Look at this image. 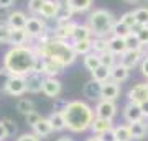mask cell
<instances>
[{
    "label": "cell",
    "instance_id": "cell-46",
    "mask_svg": "<svg viewBox=\"0 0 148 141\" xmlns=\"http://www.w3.org/2000/svg\"><path fill=\"white\" fill-rule=\"evenodd\" d=\"M10 138V133L7 130V126L3 125V121H0V141H7Z\"/></svg>",
    "mask_w": 148,
    "mask_h": 141
},
{
    "label": "cell",
    "instance_id": "cell-29",
    "mask_svg": "<svg viewBox=\"0 0 148 141\" xmlns=\"http://www.w3.org/2000/svg\"><path fill=\"white\" fill-rule=\"evenodd\" d=\"M73 48L77 56H86L92 52V40H86V41H73Z\"/></svg>",
    "mask_w": 148,
    "mask_h": 141
},
{
    "label": "cell",
    "instance_id": "cell-49",
    "mask_svg": "<svg viewBox=\"0 0 148 141\" xmlns=\"http://www.w3.org/2000/svg\"><path fill=\"white\" fill-rule=\"evenodd\" d=\"M15 0H0V8H10Z\"/></svg>",
    "mask_w": 148,
    "mask_h": 141
},
{
    "label": "cell",
    "instance_id": "cell-50",
    "mask_svg": "<svg viewBox=\"0 0 148 141\" xmlns=\"http://www.w3.org/2000/svg\"><path fill=\"white\" fill-rule=\"evenodd\" d=\"M142 110H143V115H145V120H148V100L142 104Z\"/></svg>",
    "mask_w": 148,
    "mask_h": 141
},
{
    "label": "cell",
    "instance_id": "cell-27",
    "mask_svg": "<svg viewBox=\"0 0 148 141\" xmlns=\"http://www.w3.org/2000/svg\"><path fill=\"white\" fill-rule=\"evenodd\" d=\"M48 118H49V121H51L54 131L66 130V118H64V115H63V112H61V110H54Z\"/></svg>",
    "mask_w": 148,
    "mask_h": 141
},
{
    "label": "cell",
    "instance_id": "cell-39",
    "mask_svg": "<svg viewBox=\"0 0 148 141\" xmlns=\"http://www.w3.org/2000/svg\"><path fill=\"white\" fill-rule=\"evenodd\" d=\"M133 31L137 33L138 40L142 41L143 46H148V26H140V25H137Z\"/></svg>",
    "mask_w": 148,
    "mask_h": 141
},
{
    "label": "cell",
    "instance_id": "cell-18",
    "mask_svg": "<svg viewBox=\"0 0 148 141\" xmlns=\"http://www.w3.org/2000/svg\"><path fill=\"white\" fill-rule=\"evenodd\" d=\"M43 80L45 76L38 72H32L30 76H27V89L30 94H38L43 92Z\"/></svg>",
    "mask_w": 148,
    "mask_h": 141
},
{
    "label": "cell",
    "instance_id": "cell-17",
    "mask_svg": "<svg viewBox=\"0 0 148 141\" xmlns=\"http://www.w3.org/2000/svg\"><path fill=\"white\" fill-rule=\"evenodd\" d=\"M28 21V16L23 13V12H10L8 16H7V25L10 26L12 30H20V28H25Z\"/></svg>",
    "mask_w": 148,
    "mask_h": 141
},
{
    "label": "cell",
    "instance_id": "cell-6",
    "mask_svg": "<svg viewBox=\"0 0 148 141\" xmlns=\"http://www.w3.org/2000/svg\"><path fill=\"white\" fill-rule=\"evenodd\" d=\"M95 116H101V118H109V120H114L117 115V105L115 102L112 100H106V99H101L95 105Z\"/></svg>",
    "mask_w": 148,
    "mask_h": 141
},
{
    "label": "cell",
    "instance_id": "cell-11",
    "mask_svg": "<svg viewBox=\"0 0 148 141\" xmlns=\"http://www.w3.org/2000/svg\"><path fill=\"white\" fill-rule=\"evenodd\" d=\"M128 102H133V104H140L148 100V85L147 84H135L132 89L128 90Z\"/></svg>",
    "mask_w": 148,
    "mask_h": 141
},
{
    "label": "cell",
    "instance_id": "cell-3",
    "mask_svg": "<svg viewBox=\"0 0 148 141\" xmlns=\"http://www.w3.org/2000/svg\"><path fill=\"white\" fill-rule=\"evenodd\" d=\"M61 112L66 118V128L73 133H82V131L90 130V125L95 118L94 108L82 100L66 102Z\"/></svg>",
    "mask_w": 148,
    "mask_h": 141
},
{
    "label": "cell",
    "instance_id": "cell-43",
    "mask_svg": "<svg viewBox=\"0 0 148 141\" xmlns=\"http://www.w3.org/2000/svg\"><path fill=\"white\" fill-rule=\"evenodd\" d=\"M43 3H45V0H28V10L35 13V15H40Z\"/></svg>",
    "mask_w": 148,
    "mask_h": 141
},
{
    "label": "cell",
    "instance_id": "cell-44",
    "mask_svg": "<svg viewBox=\"0 0 148 141\" xmlns=\"http://www.w3.org/2000/svg\"><path fill=\"white\" fill-rule=\"evenodd\" d=\"M16 141H40V138L32 131V133H23V135H20L16 138Z\"/></svg>",
    "mask_w": 148,
    "mask_h": 141
},
{
    "label": "cell",
    "instance_id": "cell-42",
    "mask_svg": "<svg viewBox=\"0 0 148 141\" xmlns=\"http://www.w3.org/2000/svg\"><path fill=\"white\" fill-rule=\"evenodd\" d=\"M10 33L12 28L7 23H0V43H8L10 41Z\"/></svg>",
    "mask_w": 148,
    "mask_h": 141
},
{
    "label": "cell",
    "instance_id": "cell-56",
    "mask_svg": "<svg viewBox=\"0 0 148 141\" xmlns=\"http://www.w3.org/2000/svg\"><path fill=\"white\" fill-rule=\"evenodd\" d=\"M147 85H148V82H147Z\"/></svg>",
    "mask_w": 148,
    "mask_h": 141
},
{
    "label": "cell",
    "instance_id": "cell-52",
    "mask_svg": "<svg viewBox=\"0 0 148 141\" xmlns=\"http://www.w3.org/2000/svg\"><path fill=\"white\" fill-rule=\"evenodd\" d=\"M56 141H73L71 138H68V136H61V138H58Z\"/></svg>",
    "mask_w": 148,
    "mask_h": 141
},
{
    "label": "cell",
    "instance_id": "cell-14",
    "mask_svg": "<svg viewBox=\"0 0 148 141\" xmlns=\"http://www.w3.org/2000/svg\"><path fill=\"white\" fill-rule=\"evenodd\" d=\"M142 61H143V52L137 51V49H127L120 56V63L128 69L137 67L138 64H142Z\"/></svg>",
    "mask_w": 148,
    "mask_h": 141
},
{
    "label": "cell",
    "instance_id": "cell-26",
    "mask_svg": "<svg viewBox=\"0 0 148 141\" xmlns=\"http://www.w3.org/2000/svg\"><path fill=\"white\" fill-rule=\"evenodd\" d=\"M92 30L89 28V25H79L76 26V31L73 35V41H86V40H92Z\"/></svg>",
    "mask_w": 148,
    "mask_h": 141
},
{
    "label": "cell",
    "instance_id": "cell-9",
    "mask_svg": "<svg viewBox=\"0 0 148 141\" xmlns=\"http://www.w3.org/2000/svg\"><path fill=\"white\" fill-rule=\"evenodd\" d=\"M76 26L77 23L76 21H66V23H58L56 28H54L53 31V38H58V40H64V41H68V40H73V35L76 31Z\"/></svg>",
    "mask_w": 148,
    "mask_h": 141
},
{
    "label": "cell",
    "instance_id": "cell-15",
    "mask_svg": "<svg viewBox=\"0 0 148 141\" xmlns=\"http://www.w3.org/2000/svg\"><path fill=\"white\" fill-rule=\"evenodd\" d=\"M84 97L89 100H99L102 99V82L95 80V79H90L84 84Z\"/></svg>",
    "mask_w": 148,
    "mask_h": 141
},
{
    "label": "cell",
    "instance_id": "cell-23",
    "mask_svg": "<svg viewBox=\"0 0 148 141\" xmlns=\"http://www.w3.org/2000/svg\"><path fill=\"white\" fill-rule=\"evenodd\" d=\"M109 51L114 52L115 56H122L123 52L127 51V43H125V38L110 35V36H109Z\"/></svg>",
    "mask_w": 148,
    "mask_h": 141
},
{
    "label": "cell",
    "instance_id": "cell-25",
    "mask_svg": "<svg viewBox=\"0 0 148 141\" xmlns=\"http://www.w3.org/2000/svg\"><path fill=\"white\" fill-rule=\"evenodd\" d=\"M130 126V131H132L133 140H143L148 133V125L145 123V120L140 121H133V123H128Z\"/></svg>",
    "mask_w": 148,
    "mask_h": 141
},
{
    "label": "cell",
    "instance_id": "cell-33",
    "mask_svg": "<svg viewBox=\"0 0 148 141\" xmlns=\"http://www.w3.org/2000/svg\"><path fill=\"white\" fill-rule=\"evenodd\" d=\"M132 33V28H128L123 21L117 20L115 25H114V30H112V35L114 36H120V38H127L128 35Z\"/></svg>",
    "mask_w": 148,
    "mask_h": 141
},
{
    "label": "cell",
    "instance_id": "cell-28",
    "mask_svg": "<svg viewBox=\"0 0 148 141\" xmlns=\"http://www.w3.org/2000/svg\"><path fill=\"white\" fill-rule=\"evenodd\" d=\"M101 56L97 54V52H89V54H86L84 56V67L89 71V72H92V71H95V69L101 66Z\"/></svg>",
    "mask_w": 148,
    "mask_h": 141
},
{
    "label": "cell",
    "instance_id": "cell-16",
    "mask_svg": "<svg viewBox=\"0 0 148 141\" xmlns=\"http://www.w3.org/2000/svg\"><path fill=\"white\" fill-rule=\"evenodd\" d=\"M119 95H120V85H119V82L110 79V80L102 84V99L115 102L119 99Z\"/></svg>",
    "mask_w": 148,
    "mask_h": 141
},
{
    "label": "cell",
    "instance_id": "cell-36",
    "mask_svg": "<svg viewBox=\"0 0 148 141\" xmlns=\"http://www.w3.org/2000/svg\"><path fill=\"white\" fill-rule=\"evenodd\" d=\"M137 23L140 26H148V7H138L133 10Z\"/></svg>",
    "mask_w": 148,
    "mask_h": 141
},
{
    "label": "cell",
    "instance_id": "cell-48",
    "mask_svg": "<svg viewBox=\"0 0 148 141\" xmlns=\"http://www.w3.org/2000/svg\"><path fill=\"white\" fill-rule=\"evenodd\" d=\"M140 71H142V76L148 79V58H143L142 64H140Z\"/></svg>",
    "mask_w": 148,
    "mask_h": 141
},
{
    "label": "cell",
    "instance_id": "cell-1",
    "mask_svg": "<svg viewBox=\"0 0 148 141\" xmlns=\"http://www.w3.org/2000/svg\"><path fill=\"white\" fill-rule=\"evenodd\" d=\"M32 48L36 54V58L53 59L64 67L71 66L77 58V54L73 48V43L53 38V35H48V33L43 35L41 38H38V43L33 44Z\"/></svg>",
    "mask_w": 148,
    "mask_h": 141
},
{
    "label": "cell",
    "instance_id": "cell-32",
    "mask_svg": "<svg viewBox=\"0 0 148 141\" xmlns=\"http://www.w3.org/2000/svg\"><path fill=\"white\" fill-rule=\"evenodd\" d=\"M92 51L97 52L99 56H101L102 52L109 51V38L94 36V38H92Z\"/></svg>",
    "mask_w": 148,
    "mask_h": 141
},
{
    "label": "cell",
    "instance_id": "cell-10",
    "mask_svg": "<svg viewBox=\"0 0 148 141\" xmlns=\"http://www.w3.org/2000/svg\"><path fill=\"white\" fill-rule=\"evenodd\" d=\"M61 2L59 0H45L41 10H40V16H43L45 20H56L61 10Z\"/></svg>",
    "mask_w": 148,
    "mask_h": 141
},
{
    "label": "cell",
    "instance_id": "cell-20",
    "mask_svg": "<svg viewBox=\"0 0 148 141\" xmlns=\"http://www.w3.org/2000/svg\"><path fill=\"white\" fill-rule=\"evenodd\" d=\"M32 130H33V133H35L38 138H48V136L54 131V128H53V125H51L49 118H41L36 125L33 126Z\"/></svg>",
    "mask_w": 148,
    "mask_h": 141
},
{
    "label": "cell",
    "instance_id": "cell-22",
    "mask_svg": "<svg viewBox=\"0 0 148 141\" xmlns=\"http://www.w3.org/2000/svg\"><path fill=\"white\" fill-rule=\"evenodd\" d=\"M128 77H130V69L125 67L122 63H117L110 69V79L115 80V82L122 84V82H125V80H128Z\"/></svg>",
    "mask_w": 148,
    "mask_h": 141
},
{
    "label": "cell",
    "instance_id": "cell-40",
    "mask_svg": "<svg viewBox=\"0 0 148 141\" xmlns=\"http://www.w3.org/2000/svg\"><path fill=\"white\" fill-rule=\"evenodd\" d=\"M10 79H12V74L5 67L0 69V92H5L7 90V85L10 82Z\"/></svg>",
    "mask_w": 148,
    "mask_h": 141
},
{
    "label": "cell",
    "instance_id": "cell-8",
    "mask_svg": "<svg viewBox=\"0 0 148 141\" xmlns=\"http://www.w3.org/2000/svg\"><path fill=\"white\" fill-rule=\"evenodd\" d=\"M63 90V84L58 77H45L43 80V94L49 99H58Z\"/></svg>",
    "mask_w": 148,
    "mask_h": 141
},
{
    "label": "cell",
    "instance_id": "cell-45",
    "mask_svg": "<svg viewBox=\"0 0 148 141\" xmlns=\"http://www.w3.org/2000/svg\"><path fill=\"white\" fill-rule=\"evenodd\" d=\"M2 121H3V125L7 126V130H8V133H10V136H12V135H15V133H16V130H18L15 123H13V121H12L10 118H3Z\"/></svg>",
    "mask_w": 148,
    "mask_h": 141
},
{
    "label": "cell",
    "instance_id": "cell-53",
    "mask_svg": "<svg viewBox=\"0 0 148 141\" xmlns=\"http://www.w3.org/2000/svg\"><path fill=\"white\" fill-rule=\"evenodd\" d=\"M127 3H138V2H143V0H125Z\"/></svg>",
    "mask_w": 148,
    "mask_h": 141
},
{
    "label": "cell",
    "instance_id": "cell-47",
    "mask_svg": "<svg viewBox=\"0 0 148 141\" xmlns=\"http://www.w3.org/2000/svg\"><path fill=\"white\" fill-rule=\"evenodd\" d=\"M101 138H102V141H117L114 128H112V130H109L107 133H104V135H101Z\"/></svg>",
    "mask_w": 148,
    "mask_h": 141
},
{
    "label": "cell",
    "instance_id": "cell-34",
    "mask_svg": "<svg viewBox=\"0 0 148 141\" xmlns=\"http://www.w3.org/2000/svg\"><path fill=\"white\" fill-rule=\"evenodd\" d=\"M16 110L20 112L21 115H27V113H30V112L35 110V104L30 99H18V102H16Z\"/></svg>",
    "mask_w": 148,
    "mask_h": 141
},
{
    "label": "cell",
    "instance_id": "cell-41",
    "mask_svg": "<svg viewBox=\"0 0 148 141\" xmlns=\"http://www.w3.org/2000/svg\"><path fill=\"white\" fill-rule=\"evenodd\" d=\"M41 118H43V116L38 113L36 110H33V112H30V113H27V115H25V123H27L28 126H32V128H33L38 121L41 120Z\"/></svg>",
    "mask_w": 148,
    "mask_h": 141
},
{
    "label": "cell",
    "instance_id": "cell-31",
    "mask_svg": "<svg viewBox=\"0 0 148 141\" xmlns=\"http://www.w3.org/2000/svg\"><path fill=\"white\" fill-rule=\"evenodd\" d=\"M92 79H95V80H99V82H107V80H110V67H107V66H104V64H101L99 67L95 69V71H92Z\"/></svg>",
    "mask_w": 148,
    "mask_h": 141
},
{
    "label": "cell",
    "instance_id": "cell-30",
    "mask_svg": "<svg viewBox=\"0 0 148 141\" xmlns=\"http://www.w3.org/2000/svg\"><path fill=\"white\" fill-rule=\"evenodd\" d=\"M114 131H115L117 141H132L133 140L128 125H117V126H114Z\"/></svg>",
    "mask_w": 148,
    "mask_h": 141
},
{
    "label": "cell",
    "instance_id": "cell-55",
    "mask_svg": "<svg viewBox=\"0 0 148 141\" xmlns=\"http://www.w3.org/2000/svg\"><path fill=\"white\" fill-rule=\"evenodd\" d=\"M143 2H147V3H148V0H143Z\"/></svg>",
    "mask_w": 148,
    "mask_h": 141
},
{
    "label": "cell",
    "instance_id": "cell-51",
    "mask_svg": "<svg viewBox=\"0 0 148 141\" xmlns=\"http://www.w3.org/2000/svg\"><path fill=\"white\" fill-rule=\"evenodd\" d=\"M86 141H102V138L99 135H95V136H90V138H87Z\"/></svg>",
    "mask_w": 148,
    "mask_h": 141
},
{
    "label": "cell",
    "instance_id": "cell-13",
    "mask_svg": "<svg viewBox=\"0 0 148 141\" xmlns=\"http://www.w3.org/2000/svg\"><path fill=\"white\" fill-rule=\"evenodd\" d=\"M63 69H64V66H61L59 63H56L53 59H41L40 74H43L45 77H58L59 74L63 72Z\"/></svg>",
    "mask_w": 148,
    "mask_h": 141
},
{
    "label": "cell",
    "instance_id": "cell-19",
    "mask_svg": "<svg viewBox=\"0 0 148 141\" xmlns=\"http://www.w3.org/2000/svg\"><path fill=\"white\" fill-rule=\"evenodd\" d=\"M114 128V123H112V120H109V118H101V116H95L94 121H92V125H90V131L94 133V135H104V133H107L109 130H112Z\"/></svg>",
    "mask_w": 148,
    "mask_h": 141
},
{
    "label": "cell",
    "instance_id": "cell-54",
    "mask_svg": "<svg viewBox=\"0 0 148 141\" xmlns=\"http://www.w3.org/2000/svg\"><path fill=\"white\" fill-rule=\"evenodd\" d=\"M147 58H148V46H147Z\"/></svg>",
    "mask_w": 148,
    "mask_h": 141
},
{
    "label": "cell",
    "instance_id": "cell-5",
    "mask_svg": "<svg viewBox=\"0 0 148 141\" xmlns=\"http://www.w3.org/2000/svg\"><path fill=\"white\" fill-rule=\"evenodd\" d=\"M5 92L8 95H12V97H21V95H25L28 92L27 77H25V76H12Z\"/></svg>",
    "mask_w": 148,
    "mask_h": 141
},
{
    "label": "cell",
    "instance_id": "cell-38",
    "mask_svg": "<svg viewBox=\"0 0 148 141\" xmlns=\"http://www.w3.org/2000/svg\"><path fill=\"white\" fill-rule=\"evenodd\" d=\"M120 21H123V23H125L128 28H132V31L135 30V26L138 25V23H137V18H135V13H133V12H125V13L120 16Z\"/></svg>",
    "mask_w": 148,
    "mask_h": 141
},
{
    "label": "cell",
    "instance_id": "cell-35",
    "mask_svg": "<svg viewBox=\"0 0 148 141\" xmlns=\"http://www.w3.org/2000/svg\"><path fill=\"white\" fill-rule=\"evenodd\" d=\"M125 43H127V49H137V51H142L143 48H145L142 44V41L138 40V36H137V33L135 31H132L127 38H125Z\"/></svg>",
    "mask_w": 148,
    "mask_h": 141
},
{
    "label": "cell",
    "instance_id": "cell-21",
    "mask_svg": "<svg viewBox=\"0 0 148 141\" xmlns=\"http://www.w3.org/2000/svg\"><path fill=\"white\" fill-rule=\"evenodd\" d=\"M28 40H30V35L27 33L25 28H20V30H12L8 44H10V46H28V44H27Z\"/></svg>",
    "mask_w": 148,
    "mask_h": 141
},
{
    "label": "cell",
    "instance_id": "cell-37",
    "mask_svg": "<svg viewBox=\"0 0 148 141\" xmlns=\"http://www.w3.org/2000/svg\"><path fill=\"white\" fill-rule=\"evenodd\" d=\"M101 63L104 64V66H107V67H114L117 64V56L114 54V52L110 51H106V52H102L101 54Z\"/></svg>",
    "mask_w": 148,
    "mask_h": 141
},
{
    "label": "cell",
    "instance_id": "cell-7",
    "mask_svg": "<svg viewBox=\"0 0 148 141\" xmlns=\"http://www.w3.org/2000/svg\"><path fill=\"white\" fill-rule=\"evenodd\" d=\"M27 33L30 35V38L33 40H38L41 38L43 35H46V25L41 18L38 16H28V21H27V26H25Z\"/></svg>",
    "mask_w": 148,
    "mask_h": 141
},
{
    "label": "cell",
    "instance_id": "cell-12",
    "mask_svg": "<svg viewBox=\"0 0 148 141\" xmlns=\"http://www.w3.org/2000/svg\"><path fill=\"white\" fill-rule=\"evenodd\" d=\"M123 118H125V121H128V123L145 120L142 105L140 104H133V102H128V104L123 107Z\"/></svg>",
    "mask_w": 148,
    "mask_h": 141
},
{
    "label": "cell",
    "instance_id": "cell-4",
    "mask_svg": "<svg viewBox=\"0 0 148 141\" xmlns=\"http://www.w3.org/2000/svg\"><path fill=\"white\" fill-rule=\"evenodd\" d=\"M115 21L117 20L112 15V12L106 10V8H97V10L90 12L89 18H87V25L92 30L94 36L109 38V35H112Z\"/></svg>",
    "mask_w": 148,
    "mask_h": 141
},
{
    "label": "cell",
    "instance_id": "cell-2",
    "mask_svg": "<svg viewBox=\"0 0 148 141\" xmlns=\"http://www.w3.org/2000/svg\"><path fill=\"white\" fill-rule=\"evenodd\" d=\"M36 54L32 46H12L5 52L3 67L12 76H30L36 67Z\"/></svg>",
    "mask_w": 148,
    "mask_h": 141
},
{
    "label": "cell",
    "instance_id": "cell-24",
    "mask_svg": "<svg viewBox=\"0 0 148 141\" xmlns=\"http://www.w3.org/2000/svg\"><path fill=\"white\" fill-rule=\"evenodd\" d=\"M64 3H66L74 13H84V12L90 10L94 0H66Z\"/></svg>",
    "mask_w": 148,
    "mask_h": 141
}]
</instances>
